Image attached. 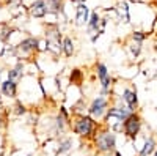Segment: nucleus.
Segmentation results:
<instances>
[{
    "label": "nucleus",
    "instance_id": "f257e3e1",
    "mask_svg": "<svg viewBox=\"0 0 157 156\" xmlns=\"http://www.w3.org/2000/svg\"><path fill=\"white\" fill-rule=\"evenodd\" d=\"M98 123L91 115H77L74 122L71 123V128L74 134L80 136V137H93L96 131Z\"/></svg>",
    "mask_w": 157,
    "mask_h": 156
},
{
    "label": "nucleus",
    "instance_id": "f03ea898",
    "mask_svg": "<svg viewBox=\"0 0 157 156\" xmlns=\"http://www.w3.org/2000/svg\"><path fill=\"white\" fill-rule=\"evenodd\" d=\"M94 147L99 153L109 154L116 151V134L113 129H104L94 136Z\"/></svg>",
    "mask_w": 157,
    "mask_h": 156
},
{
    "label": "nucleus",
    "instance_id": "7ed1b4c3",
    "mask_svg": "<svg viewBox=\"0 0 157 156\" xmlns=\"http://www.w3.org/2000/svg\"><path fill=\"white\" fill-rule=\"evenodd\" d=\"M46 50L52 52L54 55L63 54V36L57 25H49L46 29Z\"/></svg>",
    "mask_w": 157,
    "mask_h": 156
},
{
    "label": "nucleus",
    "instance_id": "20e7f679",
    "mask_svg": "<svg viewBox=\"0 0 157 156\" xmlns=\"http://www.w3.org/2000/svg\"><path fill=\"white\" fill-rule=\"evenodd\" d=\"M141 125H143L141 123V117L137 114V110L132 112L123 122V133H124V136L127 139H130V140H135L138 137L140 131H141Z\"/></svg>",
    "mask_w": 157,
    "mask_h": 156
},
{
    "label": "nucleus",
    "instance_id": "39448f33",
    "mask_svg": "<svg viewBox=\"0 0 157 156\" xmlns=\"http://www.w3.org/2000/svg\"><path fill=\"white\" fill-rule=\"evenodd\" d=\"M39 46H41V43H39L38 38H35V36L24 38L17 46H14L16 47V57H30L36 50L41 49Z\"/></svg>",
    "mask_w": 157,
    "mask_h": 156
},
{
    "label": "nucleus",
    "instance_id": "423d86ee",
    "mask_svg": "<svg viewBox=\"0 0 157 156\" xmlns=\"http://www.w3.org/2000/svg\"><path fill=\"white\" fill-rule=\"evenodd\" d=\"M107 110H109V99L104 95L94 98L88 106V115H91L94 120H102L105 117Z\"/></svg>",
    "mask_w": 157,
    "mask_h": 156
},
{
    "label": "nucleus",
    "instance_id": "0eeeda50",
    "mask_svg": "<svg viewBox=\"0 0 157 156\" xmlns=\"http://www.w3.org/2000/svg\"><path fill=\"white\" fill-rule=\"evenodd\" d=\"M96 76H98V81L101 84V95L107 96L110 95V90H112V76L109 73V68L105 66L104 63H96Z\"/></svg>",
    "mask_w": 157,
    "mask_h": 156
},
{
    "label": "nucleus",
    "instance_id": "6e6552de",
    "mask_svg": "<svg viewBox=\"0 0 157 156\" xmlns=\"http://www.w3.org/2000/svg\"><path fill=\"white\" fill-rule=\"evenodd\" d=\"M91 10L88 8L86 3H75L74 8V24L77 27H86V24L90 21Z\"/></svg>",
    "mask_w": 157,
    "mask_h": 156
},
{
    "label": "nucleus",
    "instance_id": "1a4fd4ad",
    "mask_svg": "<svg viewBox=\"0 0 157 156\" xmlns=\"http://www.w3.org/2000/svg\"><path fill=\"white\" fill-rule=\"evenodd\" d=\"M29 14L33 19H44L49 14V8L46 0H35L29 6Z\"/></svg>",
    "mask_w": 157,
    "mask_h": 156
},
{
    "label": "nucleus",
    "instance_id": "9d476101",
    "mask_svg": "<svg viewBox=\"0 0 157 156\" xmlns=\"http://www.w3.org/2000/svg\"><path fill=\"white\" fill-rule=\"evenodd\" d=\"M120 99H121L132 112L137 110V107H138V98H137V90H135V88L126 87V88L123 90V95L120 96Z\"/></svg>",
    "mask_w": 157,
    "mask_h": 156
},
{
    "label": "nucleus",
    "instance_id": "9b49d317",
    "mask_svg": "<svg viewBox=\"0 0 157 156\" xmlns=\"http://www.w3.org/2000/svg\"><path fill=\"white\" fill-rule=\"evenodd\" d=\"M115 13H116L118 19L123 24H130V8H129L127 0H121V2L115 6Z\"/></svg>",
    "mask_w": 157,
    "mask_h": 156
},
{
    "label": "nucleus",
    "instance_id": "f8f14e48",
    "mask_svg": "<svg viewBox=\"0 0 157 156\" xmlns=\"http://www.w3.org/2000/svg\"><path fill=\"white\" fill-rule=\"evenodd\" d=\"M0 92L6 98H16L17 96V82L10 81V79L2 81L0 82Z\"/></svg>",
    "mask_w": 157,
    "mask_h": 156
},
{
    "label": "nucleus",
    "instance_id": "ddd939ff",
    "mask_svg": "<svg viewBox=\"0 0 157 156\" xmlns=\"http://www.w3.org/2000/svg\"><path fill=\"white\" fill-rule=\"evenodd\" d=\"M74 147V140L72 137H60L58 142H57V153L55 156H63V154H66L72 150Z\"/></svg>",
    "mask_w": 157,
    "mask_h": 156
},
{
    "label": "nucleus",
    "instance_id": "4468645a",
    "mask_svg": "<svg viewBox=\"0 0 157 156\" xmlns=\"http://www.w3.org/2000/svg\"><path fill=\"white\" fill-rule=\"evenodd\" d=\"M6 77L10 81H14V82H21L22 81V77H24V65L19 62V63H16L13 68H10L8 71H6Z\"/></svg>",
    "mask_w": 157,
    "mask_h": 156
},
{
    "label": "nucleus",
    "instance_id": "2eb2a0df",
    "mask_svg": "<svg viewBox=\"0 0 157 156\" xmlns=\"http://www.w3.org/2000/svg\"><path fill=\"white\" fill-rule=\"evenodd\" d=\"M155 145H157V144H155L154 137H148V139L145 140V144H143V147H141L138 156H152V153L155 151Z\"/></svg>",
    "mask_w": 157,
    "mask_h": 156
},
{
    "label": "nucleus",
    "instance_id": "dca6fc26",
    "mask_svg": "<svg viewBox=\"0 0 157 156\" xmlns=\"http://www.w3.org/2000/svg\"><path fill=\"white\" fill-rule=\"evenodd\" d=\"M47 8H49V14H61L64 10L63 0H46Z\"/></svg>",
    "mask_w": 157,
    "mask_h": 156
},
{
    "label": "nucleus",
    "instance_id": "f3484780",
    "mask_svg": "<svg viewBox=\"0 0 157 156\" xmlns=\"http://www.w3.org/2000/svg\"><path fill=\"white\" fill-rule=\"evenodd\" d=\"M74 52H75V43L72 41V38L64 36L63 38V54L69 58L74 55Z\"/></svg>",
    "mask_w": 157,
    "mask_h": 156
},
{
    "label": "nucleus",
    "instance_id": "a211bd4d",
    "mask_svg": "<svg viewBox=\"0 0 157 156\" xmlns=\"http://www.w3.org/2000/svg\"><path fill=\"white\" fill-rule=\"evenodd\" d=\"M11 32H13V29L10 27V24L0 22V41L6 43L10 40V36H11Z\"/></svg>",
    "mask_w": 157,
    "mask_h": 156
},
{
    "label": "nucleus",
    "instance_id": "6ab92c4d",
    "mask_svg": "<svg viewBox=\"0 0 157 156\" xmlns=\"http://www.w3.org/2000/svg\"><path fill=\"white\" fill-rule=\"evenodd\" d=\"M127 49H129V52H130V55H132L134 58H138L140 57V54H141V43H138V41H130L129 44H127Z\"/></svg>",
    "mask_w": 157,
    "mask_h": 156
},
{
    "label": "nucleus",
    "instance_id": "aec40b11",
    "mask_svg": "<svg viewBox=\"0 0 157 156\" xmlns=\"http://www.w3.org/2000/svg\"><path fill=\"white\" fill-rule=\"evenodd\" d=\"M83 81V71L78 70V68H74L72 73H71V84L74 85H80Z\"/></svg>",
    "mask_w": 157,
    "mask_h": 156
},
{
    "label": "nucleus",
    "instance_id": "412c9836",
    "mask_svg": "<svg viewBox=\"0 0 157 156\" xmlns=\"http://www.w3.org/2000/svg\"><path fill=\"white\" fill-rule=\"evenodd\" d=\"M146 33L145 32H140V30H135L132 35H130V40H134V41H138V43H143L146 40Z\"/></svg>",
    "mask_w": 157,
    "mask_h": 156
},
{
    "label": "nucleus",
    "instance_id": "4be33fe9",
    "mask_svg": "<svg viewBox=\"0 0 157 156\" xmlns=\"http://www.w3.org/2000/svg\"><path fill=\"white\" fill-rule=\"evenodd\" d=\"M14 109H16V110H14V114H16V115H19V117H21V115H24L25 112H27V110H25V106H24L22 102H16Z\"/></svg>",
    "mask_w": 157,
    "mask_h": 156
},
{
    "label": "nucleus",
    "instance_id": "5701e85b",
    "mask_svg": "<svg viewBox=\"0 0 157 156\" xmlns=\"http://www.w3.org/2000/svg\"><path fill=\"white\" fill-rule=\"evenodd\" d=\"M74 3H86V0H71Z\"/></svg>",
    "mask_w": 157,
    "mask_h": 156
},
{
    "label": "nucleus",
    "instance_id": "b1692460",
    "mask_svg": "<svg viewBox=\"0 0 157 156\" xmlns=\"http://www.w3.org/2000/svg\"><path fill=\"white\" fill-rule=\"evenodd\" d=\"M152 156H157V148H155V151L152 153Z\"/></svg>",
    "mask_w": 157,
    "mask_h": 156
},
{
    "label": "nucleus",
    "instance_id": "393cba45",
    "mask_svg": "<svg viewBox=\"0 0 157 156\" xmlns=\"http://www.w3.org/2000/svg\"><path fill=\"white\" fill-rule=\"evenodd\" d=\"M2 96H3V95H2V92H0V99H2Z\"/></svg>",
    "mask_w": 157,
    "mask_h": 156
},
{
    "label": "nucleus",
    "instance_id": "a878e982",
    "mask_svg": "<svg viewBox=\"0 0 157 156\" xmlns=\"http://www.w3.org/2000/svg\"><path fill=\"white\" fill-rule=\"evenodd\" d=\"M148 2H155V0H148Z\"/></svg>",
    "mask_w": 157,
    "mask_h": 156
},
{
    "label": "nucleus",
    "instance_id": "bb28decb",
    "mask_svg": "<svg viewBox=\"0 0 157 156\" xmlns=\"http://www.w3.org/2000/svg\"><path fill=\"white\" fill-rule=\"evenodd\" d=\"M155 76H157V68H155Z\"/></svg>",
    "mask_w": 157,
    "mask_h": 156
},
{
    "label": "nucleus",
    "instance_id": "cd10ccee",
    "mask_svg": "<svg viewBox=\"0 0 157 156\" xmlns=\"http://www.w3.org/2000/svg\"><path fill=\"white\" fill-rule=\"evenodd\" d=\"M29 156H35V154H29Z\"/></svg>",
    "mask_w": 157,
    "mask_h": 156
},
{
    "label": "nucleus",
    "instance_id": "c85d7f7f",
    "mask_svg": "<svg viewBox=\"0 0 157 156\" xmlns=\"http://www.w3.org/2000/svg\"><path fill=\"white\" fill-rule=\"evenodd\" d=\"M155 3H157V0H155Z\"/></svg>",
    "mask_w": 157,
    "mask_h": 156
}]
</instances>
